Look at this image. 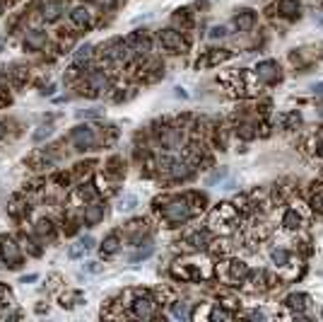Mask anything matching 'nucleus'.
Returning a JSON list of instances; mask_svg holds the SVG:
<instances>
[{
    "label": "nucleus",
    "instance_id": "obj_1",
    "mask_svg": "<svg viewBox=\"0 0 323 322\" xmlns=\"http://www.w3.org/2000/svg\"><path fill=\"white\" fill-rule=\"evenodd\" d=\"M72 143H75L77 151H87V148H92V143H94V133H92V129H87V126H77V129L72 131Z\"/></svg>",
    "mask_w": 323,
    "mask_h": 322
},
{
    "label": "nucleus",
    "instance_id": "obj_2",
    "mask_svg": "<svg viewBox=\"0 0 323 322\" xmlns=\"http://www.w3.org/2000/svg\"><path fill=\"white\" fill-rule=\"evenodd\" d=\"M0 252H2V259L7 262L10 266H17L19 264V259H22V254H19V247L12 242V240H2L0 242Z\"/></svg>",
    "mask_w": 323,
    "mask_h": 322
},
{
    "label": "nucleus",
    "instance_id": "obj_3",
    "mask_svg": "<svg viewBox=\"0 0 323 322\" xmlns=\"http://www.w3.org/2000/svg\"><path fill=\"white\" fill-rule=\"evenodd\" d=\"M92 247H94V240H92L90 235H85V238H80L75 245H70V249H68V257L70 259H80L82 254H87Z\"/></svg>",
    "mask_w": 323,
    "mask_h": 322
},
{
    "label": "nucleus",
    "instance_id": "obj_4",
    "mask_svg": "<svg viewBox=\"0 0 323 322\" xmlns=\"http://www.w3.org/2000/svg\"><path fill=\"white\" fill-rule=\"evenodd\" d=\"M160 39L169 51H181V49H183V39H181V34L174 32V29H164L160 34Z\"/></svg>",
    "mask_w": 323,
    "mask_h": 322
},
{
    "label": "nucleus",
    "instance_id": "obj_5",
    "mask_svg": "<svg viewBox=\"0 0 323 322\" xmlns=\"http://www.w3.org/2000/svg\"><path fill=\"white\" fill-rule=\"evenodd\" d=\"M24 46L32 49V51L44 49V46H46V32H41V29H32V32H27V37H24Z\"/></svg>",
    "mask_w": 323,
    "mask_h": 322
},
{
    "label": "nucleus",
    "instance_id": "obj_6",
    "mask_svg": "<svg viewBox=\"0 0 323 322\" xmlns=\"http://www.w3.org/2000/svg\"><path fill=\"white\" fill-rule=\"evenodd\" d=\"M166 218H169L171 223H181V221H186V218H188V206H186L183 201H174V204L166 209Z\"/></svg>",
    "mask_w": 323,
    "mask_h": 322
},
{
    "label": "nucleus",
    "instance_id": "obj_7",
    "mask_svg": "<svg viewBox=\"0 0 323 322\" xmlns=\"http://www.w3.org/2000/svg\"><path fill=\"white\" fill-rule=\"evenodd\" d=\"M60 12H63V5L54 2V0L44 2V7H41V17L46 19V22H55V19L60 17Z\"/></svg>",
    "mask_w": 323,
    "mask_h": 322
},
{
    "label": "nucleus",
    "instance_id": "obj_8",
    "mask_svg": "<svg viewBox=\"0 0 323 322\" xmlns=\"http://www.w3.org/2000/svg\"><path fill=\"white\" fill-rule=\"evenodd\" d=\"M102 216H104V206H99V204H92V206H87V211H85V221H87V223L102 221Z\"/></svg>",
    "mask_w": 323,
    "mask_h": 322
},
{
    "label": "nucleus",
    "instance_id": "obj_9",
    "mask_svg": "<svg viewBox=\"0 0 323 322\" xmlns=\"http://www.w3.org/2000/svg\"><path fill=\"white\" fill-rule=\"evenodd\" d=\"M135 313H138V318H152V301H147V298H140L138 303H135Z\"/></svg>",
    "mask_w": 323,
    "mask_h": 322
},
{
    "label": "nucleus",
    "instance_id": "obj_10",
    "mask_svg": "<svg viewBox=\"0 0 323 322\" xmlns=\"http://www.w3.org/2000/svg\"><path fill=\"white\" fill-rule=\"evenodd\" d=\"M70 17L75 24H87L90 22V12L85 10V7H77V10H72L70 12Z\"/></svg>",
    "mask_w": 323,
    "mask_h": 322
},
{
    "label": "nucleus",
    "instance_id": "obj_11",
    "mask_svg": "<svg viewBox=\"0 0 323 322\" xmlns=\"http://www.w3.org/2000/svg\"><path fill=\"white\" fill-rule=\"evenodd\" d=\"M102 249H104L107 254H113V252L118 249V238H116V235H108V238H107V242L102 245Z\"/></svg>",
    "mask_w": 323,
    "mask_h": 322
},
{
    "label": "nucleus",
    "instance_id": "obj_12",
    "mask_svg": "<svg viewBox=\"0 0 323 322\" xmlns=\"http://www.w3.org/2000/svg\"><path fill=\"white\" fill-rule=\"evenodd\" d=\"M135 204H138V199H135L133 194H128V196H123V199H121V206H118V209H121V211H133V209H135Z\"/></svg>",
    "mask_w": 323,
    "mask_h": 322
},
{
    "label": "nucleus",
    "instance_id": "obj_13",
    "mask_svg": "<svg viewBox=\"0 0 323 322\" xmlns=\"http://www.w3.org/2000/svg\"><path fill=\"white\" fill-rule=\"evenodd\" d=\"M51 133H54V129H51V126H41V129L34 133V143H41V141H44V138H49Z\"/></svg>",
    "mask_w": 323,
    "mask_h": 322
},
{
    "label": "nucleus",
    "instance_id": "obj_14",
    "mask_svg": "<svg viewBox=\"0 0 323 322\" xmlns=\"http://www.w3.org/2000/svg\"><path fill=\"white\" fill-rule=\"evenodd\" d=\"M152 252H155L152 247H145V249H140V252H135V254H130V262H140V259H147V257H150Z\"/></svg>",
    "mask_w": 323,
    "mask_h": 322
},
{
    "label": "nucleus",
    "instance_id": "obj_15",
    "mask_svg": "<svg viewBox=\"0 0 323 322\" xmlns=\"http://www.w3.org/2000/svg\"><path fill=\"white\" fill-rule=\"evenodd\" d=\"M171 315L183 320V318H188V310H186V305H183V303H176L174 308H171Z\"/></svg>",
    "mask_w": 323,
    "mask_h": 322
},
{
    "label": "nucleus",
    "instance_id": "obj_16",
    "mask_svg": "<svg viewBox=\"0 0 323 322\" xmlns=\"http://www.w3.org/2000/svg\"><path fill=\"white\" fill-rule=\"evenodd\" d=\"M92 85H94L97 90H104V87H107V78L102 76V73H94V76H92Z\"/></svg>",
    "mask_w": 323,
    "mask_h": 322
},
{
    "label": "nucleus",
    "instance_id": "obj_17",
    "mask_svg": "<svg viewBox=\"0 0 323 322\" xmlns=\"http://www.w3.org/2000/svg\"><path fill=\"white\" fill-rule=\"evenodd\" d=\"M87 56H90V44H85V46H80V49H77V54H75V61H77V63H82V61H85Z\"/></svg>",
    "mask_w": 323,
    "mask_h": 322
},
{
    "label": "nucleus",
    "instance_id": "obj_18",
    "mask_svg": "<svg viewBox=\"0 0 323 322\" xmlns=\"http://www.w3.org/2000/svg\"><path fill=\"white\" fill-rule=\"evenodd\" d=\"M36 230H39L41 235H51V238H54V230H51V223H49V221H39Z\"/></svg>",
    "mask_w": 323,
    "mask_h": 322
},
{
    "label": "nucleus",
    "instance_id": "obj_19",
    "mask_svg": "<svg viewBox=\"0 0 323 322\" xmlns=\"http://www.w3.org/2000/svg\"><path fill=\"white\" fill-rule=\"evenodd\" d=\"M85 269H87V271H90V274H97V271H99V269H102V266L97 264V262H87V266H85Z\"/></svg>",
    "mask_w": 323,
    "mask_h": 322
},
{
    "label": "nucleus",
    "instance_id": "obj_20",
    "mask_svg": "<svg viewBox=\"0 0 323 322\" xmlns=\"http://www.w3.org/2000/svg\"><path fill=\"white\" fill-rule=\"evenodd\" d=\"M210 37L217 39V37H224V27H215L213 32H210Z\"/></svg>",
    "mask_w": 323,
    "mask_h": 322
},
{
    "label": "nucleus",
    "instance_id": "obj_21",
    "mask_svg": "<svg viewBox=\"0 0 323 322\" xmlns=\"http://www.w3.org/2000/svg\"><path fill=\"white\" fill-rule=\"evenodd\" d=\"M99 109H87V112H77V116H99Z\"/></svg>",
    "mask_w": 323,
    "mask_h": 322
},
{
    "label": "nucleus",
    "instance_id": "obj_22",
    "mask_svg": "<svg viewBox=\"0 0 323 322\" xmlns=\"http://www.w3.org/2000/svg\"><path fill=\"white\" fill-rule=\"evenodd\" d=\"M311 90H314L316 95H323V82H314V85H311Z\"/></svg>",
    "mask_w": 323,
    "mask_h": 322
},
{
    "label": "nucleus",
    "instance_id": "obj_23",
    "mask_svg": "<svg viewBox=\"0 0 323 322\" xmlns=\"http://www.w3.org/2000/svg\"><path fill=\"white\" fill-rule=\"evenodd\" d=\"M39 276L36 274H27V276H22V284H27V281H36Z\"/></svg>",
    "mask_w": 323,
    "mask_h": 322
},
{
    "label": "nucleus",
    "instance_id": "obj_24",
    "mask_svg": "<svg viewBox=\"0 0 323 322\" xmlns=\"http://www.w3.org/2000/svg\"><path fill=\"white\" fill-rule=\"evenodd\" d=\"M2 46H5V37L0 34V51H2Z\"/></svg>",
    "mask_w": 323,
    "mask_h": 322
},
{
    "label": "nucleus",
    "instance_id": "obj_25",
    "mask_svg": "<svg viewBox=\"0 0 323 322\" xmlns=\"http://www.w3.org/2000/svg\"><path fill=\"white\" fill-rule=\"evenodd\" d=\"M2 136H5V129H2V124H0V138H2Z\"/></svg>",
    "mask_w": 323,
    "mask_h": 322
},
{
    "label": "nucleus",
    "instance_id": "obj_26",
    "mask_svg": "<svg viewBox=\"0 0 323 322\" xmlns=\"http://www.w3.org/2000/svg\"><path fill=\"white\" fill-rule=\"evenodd\" d=\"M321 24H323V19H321Z\"/></svg>",
    "mask_w": 323,
    "mask_h": 322
},
{
    "label": "nucleus",
    "instance_id": "obj_27",
    "mask_svg": "<svg viewBox=\"0 0 323 322\" xmlns=\"http://www.w3.org/2000/svg\"><path fill=\"white\" fill-rule=\"evenodd\" d=\"M0 12H2V10H0Z\"/></svg>",
    "mask_w": 323,
    "mask_h": 322
}]
</instances>
